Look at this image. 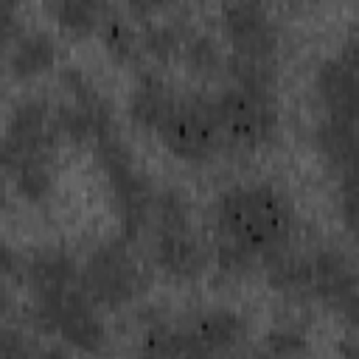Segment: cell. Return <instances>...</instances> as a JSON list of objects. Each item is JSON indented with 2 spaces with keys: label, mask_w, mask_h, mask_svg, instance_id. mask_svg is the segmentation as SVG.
<instances>
[{
  "label": "cell",
  "mask_w": 359,
  "mask_h": 359,
  "mask_svg": "<svg viewBox=\"0 0 359 359\" xmlns=\"http://www.w3.org/2000/svg\"><path fill=\"white\" fill-rule=\"evenodd\" d=\"M219 238L238 244L258 261L292 244L297 213L283 188L269 180L224 188L213 202Z\"/></svg>",
  "instance_id": "6da1fadb"
},
{
  "label": "cell",
  "mask_w": 359,
  "mask_h": 359,
  "mask_svg": "<svg viewBox=\"0 0 359 359\" xmlns=\"http://www.w3.org/2000/svg\"><path fill=\"white\" fill-rule=\"evenodd\" d=\"M95 163L107 180L118 222H121V236L137 244V238L149 230L151 224V205H154V182L151 177L140 168L137 154L132 151L129 140L118 132V126L104 129L93 143Z\"/></svg>",
  "instance_id": "7a4b0ae2"
},
{
  "label": "cell",
  "mask_w": 359,
  "mask_h": 359,
  "mask_svg": "<svg viewBox=\"0 0 359 359\" xmlns=\"http://www.w3.org/2000/svg\"><path fill=\"white\" fill-rule=\"evenodd\" d=\"M250 334V323L224 306L188 311L180 323L154 320L143 334V353L157 356H208L238 348Z\"/></svg>",
  "instance_id": "3957f363"
},
{
  "label": "cell",
  "mask_w": 359,
  "mask_h": 359,
  "mask_svg": "<svg viewBox=\"0 0 359 359\" xmlns=\"http://www.w3.org/2000/svg\"><path fill=\"white\" fill-rule=\"evenodd\" d=\"M151 283L146 261L137 255L135 241L126 236L101 241L79 266V286L84 294L107 311H121L135 303Z\"/></svg>",
  "instance_id": "277c9868"
},
{
  "label": "cell",
  "mask_w": 359,
  "mask_h": 359,
  "mask_svg": "<svg viewBox=\"0 0 359 359\" xmlns=\"http://www.w3.org/2000/svg\"><path fill=\"white\" fill-rule=\"evenodd\" d=\"M31 323L39 334L56 337L81 353H101L107 348V325L98 306L84 294L81 286L62 289L56 294L31 300Z\"/></svg>",
  "instance_id": "5b68a950"
},
{
  "label": "cell",
  "mask_w": 359,
  "mask_h": 359,
  "mask_svg": "<svg viewBox=\"0 0 359 359\" xmlns=\"http://www.w3.org/2000/svg\"><path fill=\"white\" fill-rule=\"evenodd\" d=\"M208 101L224 143L244 151H258L278 137L280 115L275 93H255L238 84H227L208 95Z\"/></svg>",
  "instance_id": "8992f818"
},
{
  "label": "cell",
  "mask_w": 359,
  "mask_h": 359,
  "mask_svg": "<svg viewBox=\"0 0 359 359\" xmlns=\"http://www.w3.org/2000/svg\"><path fill=\"white\" fill-rule=\"evenodd\" d=\"M154 135L177 160L191 165L210 163L224 146L210 101L202 93H177L171 109L165 112Z\"/></svg>",
  "instance_id": "52a82bcc"
},
{
  "label": "cell",
  "mask_w": 359,
  "mask_h": 359,
  "mask_svg": "<svg viewBox=\"0 0 359 359\" xmlns=\"http://www.w3.org/2000/svg\"><path fill=\"white\" fill-rule=\"evenodd\" d=\"M222 31L230 53L275 59L280 48V28L261 0H227L222 6Z\"/></svg>",
  "instance_id": "ba28073f"
},
{
  "label": "cell",
  "mask_w": 359,
  "mask_h": 359,
  "mask_svg": "<svg viewBox=\"0 0 359 359\" xmlns=\"http://www.w3.org/2000/svg\"><path fill=\"white\" fill-rule=\"evenodd\" d=\"M309 297L320 300L345 320H356V269L337 247L309 252Z\"/></svg>",
  "instance_id": "9c48e42d"
},
{
  "label": "cell",
  "mask_w": 359,
  "mask_h": 359,
  "mask_svg": "<svg viewBox=\"0 0 359 359\" xmlns=\"http://www.w3.org/2000/svg\"><path fill=\"white\" fill-rule=\"evenodd\" d=\"M151 261L174 280H196L210 266V247L199 238L194 224L151 227Z\"/></svg>",
  "instance_id": "30bf717a"
},
{
  "label": "cell",
  "mask_w": 359,
  "mask_h": 359,
  "mask_svg": "<svg viewBox=\"0 0 359 359\" xmlns=\"http://www.w3.org/2000/svg\"><path fill=\"white\" fill-rule=\"evenodd\" d=\"M314 93L323 104V115L356 121V59L353 45L342 53L328 56L314 70Z\"/></svg>",
  "instance_id": "8fae6325"
},
{
  "label": "cell",
  "mask_w": 359,
  "mask_h": 359,
  "mask_svg": "<svg viewBox=\"0 0 359 359\" xmlns=\"http://www.w3.org/2000/svg\"><path fill=\"white\" fill-rule=\"evenodd\" d=\"M22 286L28 289L31 300L79 286V264L65 247H36L34 252H25Z\"/></svg>",
  "instance_id": "7c38bea8"
},
{
  "label": "cell",
  "mask_w": 359,
  "mask_h": 359,
  "mask_svg": "<svg viewBox=\"0 0 359 359\" xmlns=\"http://www.w3.org/2000/svg\"><path fill=\"white\" fill-rule=\"evenodd\" d=\"M177 93L163 81V76H157L154 70H140L137 73V84L129 93V104L126 112L129 118L143 129V132H157L160 121L165 118V112L171 109Z\"/></svg>",
  "instance_id": "4fadbf2b"
},
{
  "label": "cell",
  "mask_w": 359,
  "mask_h": 359,
  "mask_svg": "<svg viewBox=\"0 0 359 359\" xmlns=\"http://www.w3.org/2000/svg\"><path fill=\"white\" fill-rule=\"evenodd\" d=\"M56 59H59V48L53 42V36L45 31H22L14 39V45L6 50L8 73L17 81H31V79L53 70Z\"/></svg>",
  "instance_id": "5bb4252c"
},
{
  "label": "cell",
  "mask_w": 359,
  "mask_h": 359,
  "mask_svg": "<svg viewBox=\"0 0 359 359\" xmlns=\"http://www.w3.org/2000/svg\"><path fill=\"white\" fill-rule=\"evenodd\" d=\"M314 149L337 174H353L356 157V121L323 115L314 126Z\"/></svg>",
  "instance_id": "9a60e30c"
},
{
  "label": "cell",
  "mask_w": 359,
  "mask_h": 359,
  "mask_svg": "<svg viewBox=\"0 0 359 359\" xmlns=\"http://www.w3.org/2000/svg\"><path fill=\"white\" fill-rule=\"evenodd\" d=\"M98 39L104 45V50L109 53L112 62H118L121 67H129V70H143V48H140V31H135L129 25V20H123L121 14H115L112 8H107L101 14V22H98Z\"/></svg>",
  "instance_id": "2e32d148"
},
{
  "label": "cell",
  "mask_w": 359,
  "mask_h": 359,
  "mask_svg": "<svg viewBox=\"0 0 359 359\" xmlns=\"http://www.w3.org/2000/svg\"><path fill=\"white\" fill-rule=\"evenodd\" d=\"M224 56H227V53L222 50V45H219L213 36L188 28L177 65H182V67H185L188 73H194V76L216 79V76H224Z\"/></svg>",
  "instance_id": "e0dca14e"
},
{
  "label": "cell",
  "mask_w": 359,
  "mask_h": 359,
  "mask_svg": "<svg viewBox=\"0 0 359 359\" xmlns=\"http://www.w3.org/2000/svg\"><path fill=\"white\" fill-rule=\"evenodd\" d=\"M45 3L53 22L67 36H76V39L93 36L98 31L101 14L109 8L107 3H87V0H45Z\"/></svg>",
  "instance_id": "ac0fdd59"
},
{
  "label": "cell",
  "mask_w": 359,
  "mask_h": 359,
  "mask_svg": "<svg viewBox=\"0 0 359 359\" xmlns=\"http://www.w3.org/2000/svg\"><path fill=\"white\" fill-rule=\"evenodd\" d=\"M224 76L230 79V84H238L244 90L275 93L278 65H275V59H255V56L227 53L224 56Z\"/></svg>",
  "instance_id": "d6986e66"
},
{
  "label": "cell",
  "mask_w": 359,
  "mask_h": 359,
  "mask_svg": "<svg viewBox=\"0 0 359 359\" xmlns=\"http://www.w3.org/2000/svg\"><path fill=\"white\" fill-rule=\"evenodd\" d=\"M188 28H191L188 22H154V25H146L140 31L143 56H149L157 65H177Z\"/></svg>",
  "instance_id": "ffe728a7"
},
{
  "label": "cell",
  "mask_w": 359,
  "mask_h": 359,
  "mask_svg": "<svg viewBox=\"0 0 359 359\" xmlns=\"http://www.w3.org/2000/svg\"><path fill=\"white\" fill-rule=\"evenodd\" d=\"M14 194L20 199H25L28 205H42L50 199L53 188H56V171H53V157L45 160H34L28 165H22L20 171H14L11 177Z\"/></svg>",
  "instance_id": "44dd1931"
},
{
  "label": "cell",
  "mask_w": 359,
  "mask_h": 359,
  "mask_svg": "<svg viewBox=\"0 0 359 359\" xmlns=\"http://www.w3.org/2000/svg\"><path fill=\"white\" fill-rule=\"evenodd\" d=\"M59 81H62L65 93L73 98V104H79V107H84V109H90V112H95V115L112 118V104H109V98L98 90V84H95L81 67L65 65V67L59 70Z\"/></svg>",
  "instance_id": "7402d4cb"
},
{
  "label": "cell",
  "mask_w": 359,
  "mask_h": 359,
  "mask_svg": "<svg viewBox=\"0 0 359 359\" xmlns=\"http://www.w3.org/2000/svg\"><path fill=\"white\" fill-rule=\"evenodd\" d=\"M210 261H216V266H219L227 278H244V275H250V272L261 264L252 252L241 250L238 244H233V241H227V238H219V241H216V247L210 250Z\"/></svg>",
  "instance_id": "603a6c76"
},
{
  "label": "cell",
  "mask_w": 359,
  "mask_h": 359,
  "mask_svg": "<svg viewBox=\"0 0 359 359\" xmlns=\"http://www.w3.org/2000/svg\"><path fill=\"white\" fill-rule=\"evenodd\" d=\"M264 351L275 356H297V353H309V339L300 328L280 325L264 334Z\"/></svg>",
  "instance_id": "cb8c5ba5"
},
{
  "label": "cell",
  "mask_w": 359,
  "mask_h": 359,
  "mask_svg": "<svg viewBox=\"0 0 359 359\" xmlns=\"http://www.w3.org/2000/svg\"><path fill=\"white\" fill-rule=\"evenodd\" d=\"M0 278H8L17 286L25 283V252L14 250L6 241H0Z\"/></svg>",
  "instance_id": "d4e9b609"
},
{
  "label": "cell",
  "mask_w": 359,
  "mask_h": 359,
  "mask_svg": "<svg viewBox=\"0 0 359 359\" xmlns=\"http://www.w3.org/2000/svg\"><path fill=\"white\" fill-rule=\"evenodd\" d=\"M31 351H36V348L28 342L25 334L14 331L8 323L0 325V356H20V353H31Z\"/></svg>",
  "instance_id": "484cf974"
},
{
  "label": "cell",
  "mask_w": 359,
  "mask_h": 359,
  "mask_svg": "<svg viewBox=\"0 0 359 359\" xmlns=\"http://www.w3.org/2000/svg\"><path fill=\"white\" fill-rule=\"evenodd\" d=\"M22 20L20 14H0V56L14 45V39L22 34Z\"/></svg>",
  "instance_id": "4316f807"
},
{
  "label": "cell",
  "mask_w": 359,
  "mask_h": 359,
  "mask_svg": "<svg viewBox=\"0 0 359 359\" xmlns=\"http://www.w3.org/2000/svg\"><path fill=\"white\" fill-rule=\"evenodd\" d=\"M174 0H126V8L135 20H151L160 11H165Z\"/></svg>",
  "instance_id": "83f0119b"
},
{
  "label": "cell",
  "mask_w": 359,
  "mask_h": 359,
  "mask_svg": "<svg viewBox=\"0 0 359 359\" xmlns=\"http://www.w3.org/2000/svg\"><path fill=\"white\" fill-rule=\"evenodd\" d=\"M11 297H8V292L0 286V325H6L8 323V317H11Z\"/></svg>",
  "instance_id": "f1b7e54d"
},
{
  "label": "cell",
  "mask_w": 359,
  "mask_h": 359,
  "mask_svg": "<svg viewBox=\"0 0 359 359\" xmlns=\"http://www.w3.org/2000/svg\"><path fill=\"white\" fill-rule=\"evenodd\" d=\"M22 0H0V14H20Z\"/></svg>",
  "instance_id": "f546056e"
},
{
  "label": "cell",
  "mask_w": 359,
  "mask_h": 359,
  "mask_svg": "<svg viewBox=\"0 0 359 359\" xmlns=\"http://www.w3.org/2000/svg\"><path fill=\"white\" fill-rule=\"evenodd\" d=\"M87 3H107V0H87Z\"/></svg>",
  "instance_id": "4dcf8cb0"
}]
</instances>
